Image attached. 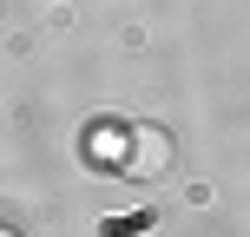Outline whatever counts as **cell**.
I'll list each match as a JSON object with an SVG mask.
<instances>
[{"mask_svg":"<svg viewBox=\"0 0 250 237\" xmlns=\"http://www.w3.org/2000/svg\"><path fill=\"white\" fill-rule=\"evenodd\" d=\"M119 172L138 178V185L165 178L171 172V138H165L158 125H132V132H125V151H119Z\"/></svg>","mask_w":250,"mask_h":237,"instance_id":"cell-1","label":"cell"},{"mask_svg":"<svg viewBox=\"0 0 250 237\" xmlns=\"http://www.w3.org/2000/svg\"><path fill=\"white\" fill-rule=\"evenodd\" d=\"M119 145H125V138L112 132V125H99V132H92V158H99V165H119Z\"/></svg>","mask_w":250,"mask_h":237,"instance_id":"cell-2","label":"cell"},{"mask_svg":"<svg viewBox=\"0 0 250 237\" xmlns=\"http://www.w3.org/2000/svg\"><path fill=\"white\" fill-rule=\"evenodd\" d=\"M0 237H20V231H0Z\"/></svg>","mask_w":250,"mask_h":237,"instance_id":"cell-3","label":"cell"}]
</instances>
